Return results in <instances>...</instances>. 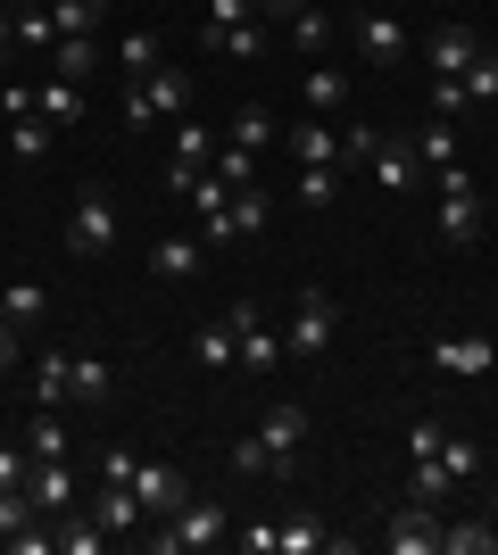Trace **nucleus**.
I'll list each match as a JSON object with an SVG mask.
<instances>
[{
	"label": "nucleus",
	"instance_id": "nucleus-1",
	"mask_svg": "<svg viewBox=\"0 0 498 555\" xmlns=\"http://www.w3.org/2000/svg\"><path fill=\"white\" fill-rule=\"evenodd\" d=\"M233 539V514L216 506V498H183V506L166 514V531H150L158 555H200V547H225Z\"/></svg>",
	"mask_w": 498,
	"mask_h": 555
},
{
	"label": "nucleus",
	"instance_id": "nucleus-2",
	"mask_svg": "<svg viewBox=\"0 0 498 555\" xmlns=\"http://www.w3.org/2000/svg\"><path fill=\"white\" fill-rule=\"evenodd\" d=\"M67 249H75V257H108V249H117V199H108L100 183L75 191V208H67Z\"/></svg>",
	"mask_w": 498,
	"mask_h": 555
},
{
	"label": "nucleus",
	"instance_id": "nucleus-3",
	"mask_svg": "<svg viewBox=\"0 0 498 555\" xmlns=\"http://www.w3.org/2000/svg\"><path fill=\"white\" fill-rule=\"evenodd\" d=\"M440 539H449V514L424 506V498H407V506L382 514V547L391 555H440Z\"/></svg>",
	"mask_w": 498,
	"mask_h": 555
},
{
	"label": "nucleus",
	"instance_id": "nucleus-4",
	"mask_svg": "<svg viewBox=\"0 0 498 555\" xmlns=\"http://www.w3.org/2000/svg\"><path fill=\"white\" fill-rule=\"evenodd\" d=\"M225 324H233V348H241V365L258 373V382H274V373H283V357H291V348H283V332L266 324V315H258L250 299H241L233 315H225Z\"/></svg>",
	"mask_w": 498,
	"mask_h": 555
},
{
	"label": "nucleus",
	"instance_id": "nucleus-5",
	"mask_svg": "<svg viewBox=\"0 0 498 555\" xmlns=\"http://www.w3.org/2000/svg\"><path fill=\"white\" fill-rule=\"evenodd\" d=\"M432 183H440V241H449V249L482 241V199H474V175H465V166H449V175H432Z\"/></svg>",
	"mask_w": 498,
	"mask_h": 555
},
{
	"label": "nucleus",
	"instance_id": "nucleus-6",
	"mask_svg": "<svg viewBox=\"0 0 498 555\" xmlns=\"http://www.w3.org/2000/svg\"><path fill=\"white\" fill-rule=\"evenodd\" d=\"M332 324H341V315H332L324 291H299V299H291V324H283V348H291V357H324Z\"/></svg>",
	"mask_w": 498,
	"mask_h": 555
},
{
	"label": "nucleus",
	"instance_id": "nucleus-7",
	"mask_svg": "<svg viewBox=\"0 0 498 555\" xmlns=\"http://www.w3.org/2000/svg\"><path fill=\"white\" fill-rule=\"evenodd\" d=\"M432 365L457 373V382H482V373H498V340L490 332H440V340H432Z\"/></svg>",
	"mask_w": 498,
	"mask_h": 555
},
{
	"label": "nucleus",
	"instance_id": "nucleus-8",
	"mask_svg": "<svg viewBox=\"0 0 498 555\" xmlns=\"http://www.w3.org/2000/svg\"><path fill=\"white\" fill-rule=\"evenodd\" d=\"M366 175H374L391 199H407V191L424 183V158H416V141H399V133H382L374 141V158H366Z\"/></svg>",
	"mask_w": 498,
	"mask_h": 555
},
{
	"label": "nucleus",
	"instance_id": "nucleus-9",
	"mask_svg": "<svg viewBox=\"0 0 498 555\" xmlns=\"http://www.w3.org/2000/svg\"><path fill=\"white\" fill-rule=\"evenodd\" d=\"M258 440L274 448V464H299V448H308V406H299V398H274V406H266V423H258Z\"/></svg>",
	"mask_w": 498,
	"mask_h": 555
},
{
	"label": "nucleus",
	"instance_id": "nucleus-10",
	"mask_svg": "<svg viewBox=\"0 0 498 555\" xmlns=\"http://www.w3.org/2000/svg\"><path fill=\"white\" fill-rule=\"evenodd\" d=\"M133 498H142V514H150V522H166V514H175V506H183V498H191V489H183V473H175V464H133Z\"/></svg>",
	"mask_w": 498,
	"mask_h": 555
},
{
	"label": "nucleus",
	"instance_id": "nucleus-11",
	"mask_svg": "<svg viewBox=\"0 0 498 555\" xmlns=\"http://www.w3.org/2000/svg\"><path fill=\"white\" fill-rule=\"evenodd\" d=\"M34 116H42L50 133H75V125H84V83H67V75H42V83H34Z\"/></svg>",
	"mask_w": 498,
	"mask_h": 555
},
{
	"label": "nucleus",
	"instance_id": "nucleus-12",
	"mask_svg": "<svg viewBox=\"0 0 498 555\" xmlns=\"http://www.w3.org/2000/svg\"><path fill=\"white\" fill-rule=\"evenodd\" d=\"M357 50H366L374 67H399V59H407L416 42H407V25H399V17H382V9H366V17H357Z\"/></svg>",
	"mask_w": 498,
	"mask_h": 555
},
{
	"label": "nucleus",
	"instance_id": "nucleus-13",
	"mask_svg": "<svg viewBox=\"0 0 498 555\" xmlns=\"http://www.w3.org/2000/svg\"><path fill=\"white\" fill-rule=\"evenodd\" d=\"M424 59H432V75H465L482 59V34L474 25H440V34L424 42Z\"/></svg>",
	"mask_w": 498,
	"mask_h": 555
},
{
	"label": "nucleus",
	"instance_id": "nucleus-14",
	"mask_svg": "<svg viewBox=\"0 0 498 555\" xmlns=\"http://www.w3.org/2000/svg\"><path fill=\"white\" fill-rule=\"evenodd\" d=\"M200 50L208 59H266V25H200Z\"/></svg>",
	"mask_w": 498,
	"mask_h": 555
},
{
	"label": "nucleus",
	"instance_id": "nucleus-15",
	"mask_svg": "<svg viewBox=\"0 0 498 555\" xmlns=\"http://www.w3.org/2000/svg\"><path fill=\"white\" fill-rule=\"evenodd\" d=\"M50 547H59V555H100V547H108V531H100V514H50Z\"/></svg>",
	"mask_w": 498,
	"mask_h": 555
},
{
	"label": "nucleus",
	"instance_id": "nucleus-16",
	"mask_svg": "<svg viewBox=\"0 0 498 555\" xmlns=\"http://www.w3.org/2000/svg\"><path fill=\"white\" fill-rule=\"evenodd\" d=\"M283 141H291V158H299V166H341V125H332V116H308V125L283 133Z\"/></svg>",
	"mask_w": 498,
	"mask_h": 555
},
{
	"label": "nucleus",
	"instance_id": "nucleus-17",
	"mask_svg": "<svg viewBox=\"0 0 498 555\" xmlns=\"http://www.w3.org/2000/svg\"><path fill=\"white\" fill-rule=\"evenodd\" d=\"M92 514H100V531H142V522H150L142 498H133V481H100Z\"/></svg>",
	"mask_w": 498,
	"mask_h": 555
},
{
	"label": "nucleus",
	"instance_id": "nucleus-18",
	"mask_svg": "<svg viewBox=\"0 0 498 555\" xmlns=\"http://www.w3.org/2000/svg\"><path fill=\"white\" fill-rule=\"evenodd\" d=\"M50 75L92 83V75H100V34H67V42H50Z\"/></svg>",
	"mask_w": 498,
	"mask_h": 555
},
{
	"label": "nucleus",
	"instance_id": "nucleus-19",
	"mask_svg": "<svg viewBox=\"0 0 498 555\" xmlns=\"http://www.w3.org/2000/svg\"><path fill=\"white\" fill-rule=\"evenodd\" d=\"M25 498H34V514H67V506H75L67 464H34V473H25Z\"/></svg>",
	"mask_w": 498,
	"mask_h": 555
},
{
	"label": "nucleus",
	"instance_id": "nucleus-20",
	"mask_svg": "<svg viewBox=\"0 0 498 555\" xmlns=\"http://www.w3.org/2000/svg\"><path fill=\"white\" fill-rule=\"evenodd\" d=\"M142 100H150V116H191V75L183 67L142 75Z\"/></svg>",
	"mask_w": 498,
	"mask_h": 555
},
{
	"label": "nucleus",
	"instance_id": "nucleus-21",
	"mask_svg": "<svg viewBox=\"0 0 498 555\" xmlns=\"http://www.w3.org/2000/svg\"><path fill=\"white\" fill-rule=\"evenodd\" d=\"M0 315H9L17 332H34L50 315V291H42V282H0Z\"/></svg>",
	"mask_w": 498,
	"mask_h": 555
},
{
	"label": "nucleus",
	"instance_id": "nucleus-22",
	"mask_svg": "<svg viewBox=\"0 0 498 555\" xmlns=\"http://www.w3.org/2000/svg\"><path fill=\"white\" fill-rule=\"evenodd\" d=\"M108 25V0H50V34L67 42V34H100Z\"/></svg>",
	"mask_w": 498,
	"mask_h": 555
},
{
	"label": "nucleus",
	"instance_id": "nucleus-23",
	"mask_svg": "<svg viewBox=\"0 0 498 555\" xmlns=\"http://www.w3.org/2000/svg\"><path fill=\"white\" fill-rule=\"evenodd\" d=\"M316 547H332V531L316 514H283V522H274V555H316Z\"/></svg>",
	"mask_w": 498,
	"mask_h": 555
},
{
	"label": "nucleus",
	"instance_id": "nucleus-24",
	"mask_svg": "<svg viewBox=\"0 0 498 555\" xmlns=\"http://www.w3.org/2000/svg\"><path fill=\"white\" fill-rule=\"evenodd\" d=\"M299 92H308V116H341V108H349V75H341V67H308Z\"/></svg>",
	"mask_w": 498,
	"mask_h": 555
},
{
	"label": "nucleus",
	"instance_id": "nucleus-25",
	"mask_svg": "<svg viewBox=\"0 0 498 555\" xmlns=\"http://www.w3.org/2000/svg\"><path fill=\"white\" fill-rule=\"evenodd\" d=\"M183 199H191V216H225L233 208V183L216 166H200V175H183Z\"/></svg>",
	"mask_w": 498,
	"mask_h": 555
},
{
	"label": "nucleus",
	"instance_id": "nucleus-26",
	"mask_svg": "<svg viewBox=\"0 0 498 555\" xmlns=\"http://www.w3.org/2000/svg\"><path fill=\"white\" fill-rule=\"evenodd\" d=\"M416 158H424V175H449V166H465V158H457V133H449V116H432L424 133H416Z\"/></svg>",
	"mask_w": 498,
	"mask_h": 555
},
{
	"label": "nucleus",
	"instance_id": "nucleus-27",
	"mask_svg": "<svg viewBox=\"0 0 498 555\" xmlns=\"http://www.w3.org/2000/svg\"><path fill=\"white\" fill-rule=\"evenodd\" d=\"M150 274L158 282H191L200 274V241H175V232H166L158 249H150Z\"/></svg>",
	"mask_w": 498,
	"mask_h": 555
},
{
	"label": "nucleus",
	"instance_id": "nucleus-28",
	"mask_svg": "<svg viewBox=\"0 0 498 555\" xmlns=\"http://www.w3.org/2000/svg\"><path fill=\"white\" fill-rule=\"evenodd\" d=\"M25 448H34V464H67V448H75V440H67V423L42 406V415L25 423Z\"/></svg>",
	"mask_w": 498,
	"mask_h": 555
},
{
	"label": "nucleus",
	"instance_id": "nucleus-29",
	"mask_svg": "<svg viewBox=\"0 0 498 555\" xmlns=\"http://www.w3.org/2000/svg\"><path fill=\"white\" fill-rule=\"evenodd\" d=\"M225 216H233V241H258V232H266V216H274V199H266L258 183H241V191H233V208H225Z\"/></svg>",
	"mask_w": 498,
	"mask_h": 555
},
{
	"label": "nucleus",
	"instance_id": "nucleus-30",
	"mask_svg": "<svg viewBox=\"0 0 498 555\" xmlns=\"http://www.w3.org/2000/svg\"><path fill=\"white\" fill-rule=\"evenodd\" d=\"M117 67L142 83V75H158V34L150 25H133V34H117Z\"/></svg>",
	"mask_w": 498,
	"mask_h": 555
},
{
	"label": "nucleus",
	"instance_id": "nucleus-31",
	"mask_svg": "<svg viewBox=\"0 0 498 555\" xmlns=\"http://www.w3.org/2000/svg\"><path fill=\"white\" fill-rule=\"evenodd\" d=\"M191 357L208 373H233L241 365V348H233V324H200V340H191Z\"/></svg>",
	"mask_w": 498,
	"mask_h": 555
},
{
	"label": "nucleus",
	"instance_id": "nucleus-32",
	"mask_svg": "<svg viewBox=\"0 0 498 555\" xmlns=\"http://www.w3.org/2000/svg\"><path fill=\"white\" fill-rule=\"evenodd\" d=\"M291 199H299V208H332V199H341V166H299Z\"/></svg>",
	"mask_w": 498,
	"mask_h": 555
},
{
	"label": "nucleus",
	"instance_id": "nucleus-33",
	"mask_svg": "<svg viewBox=\"0 0 498 555\" xmlns=\"http://www.w3.org/2000/svg\"><path fill=\"white\" fill-rule=\"evenodd\" d=\"M34 398H75V357L67 348H50L42 365H34Z\"/></svg>",
	"mask_w": 498,
	"mask_h": 555
},
{
	"label": "nucleus",
	"instance_id": "nucleus-34",
	"mask_svg": "<svg viewBox=\"0 0 498 555\" xmlns=\"http://www.w3.org/2000/svg\"><path fill=\"white\" fill-rule=\"evenodd\" d=\"M42 150H50V125H42V116H9V158L34 166Z\"/></svg>",
	"mask_w": 498,
	"mask_h": 555
},
{
	"label": "nucleus",
	"instance_id": "nucleus-35",
	"mask_svg": "<svg viewBox=\"0 0 498 555\" xmlns=\"http://www.w3.org/2000/svg\"><path fill=\"white\" fill-rule=\"evenodd\" d=\"M233 141H241V150H274V141H283V125H274V116H266L258 100H250V108L233 116Z\"/></svg>",
	"mask_w": 498,
	"mask_h": 555
},
{
	"label": "nucleus",
	"instance_id": "nucleus-36",
	"mask_svg": "<svg viewBox=\"0 0 498 555\" xmlns=\"http://www.w3.org/2000/svg\"><path fill=\"white\" fill-rule=\"evenodd\" d=\"M440 555H498V531H490V522H449Z\"/></svg>",
	"mask_w": 498,
	"mask_h": 555
},
{
	"label": "nucleus",
	"instance_id": "nucleus-37",
	"mask_svg": "<svg viewBox=\"0 0 498 555\" xmlns=\"http://www.w3.org/2000/svg\"><path fill=\"white\" fill-rule=\"evenodd\" d=\"M208 166H216V175H225L233 191H241V183H258V150H241V141H225V150H216Z\"/></svg>",
	"mask_w": 498,
	"mask_h": 555
},
{
	"label": "nucleus",
	"instance_id": "nucleus-38",
	"mask_svg": "<svg viewBox=\"0 0 498 555\" xmlns=\"http://www.w3.org/2000/svg\"><path fill=\"white\" fill-rule=\"evenodd\" d=\"M465 108H474V92H465V75H432V116H449V125H457Z\"/></svg>",
	"mask_w": 498,
	"mask_h": 555
},
{
	"label": "nucleus",
	"instance_id": "nucleus-39",
	"mask_svg": "<svg viewBox=\"0 0 498 555\" xmlns=\"http://www.w3.org/2000/svg\"><path fill=\"white\" fill-rule=\"evenodd\" d=\"M440 464H449V481H474V473H482V448L465 440V431H449V440H440Z\"/></svg>",
	"mask_w": 498,
	"mask_h": 555
},
{
	"label": "nucleus",
	"instance_id": "nucleus-40",
	"mask_svg": "<svg viewBox=\"0 0 498 555\" xmlns=\"http://www.w3.org/2000/svg\"><path fill=\"white\" fill-rule=\"evenodd\" d=\"M108 390H117L108 357H75V398H108Z\"/></svg>",
	"mask_w": 498,
	"mask_h": 555
},
{
	"label": "nucleus",
	"instance_id": "nucleus-41",
	"mask_svg": "<svg viewBox=\"0 0 498 555\" xmlns=\"http://www.w3.org/2000/svg\"><path fill=\"white\" fill-rule=\"evenodd\" d=\"M291 42H299V50L316 59V50L332 42V17H324V9H299V17H291Z\"/></svg>",
	"mask_w": 498,
	"mask_h": 555
},
{
	"label": "nucleus",
	"instance_id": "nucleus-42",
	"mask_svg": "<svg viewBox=\"0 0 498 555\" xmlns=\"http://www.w3.org/2000/svg\"><path fill=\"white\" fill-rule=\"evenodd\" d=\"M25 522H34V498H25V489H0V547H9Z\"/></svg>",
	"mask_w": 498,
	"mask_h": 555
},
{
	"label": "nucleus",
	"instance_id": "nucleus-43",
	"mask_svg": "<svg viewBox=\"0 0 498 555\" xmlns=\"http://www.w3.org/2000/svg\"><path fill=\"white\" fill-rule=\"evenodd\" d=\"M59 34H50V9H17V50H50Z\"/></svg>",
	"mask_w": 498,
	"mask_h": 555
},
{
	"label": "nucleus",
	"instance_id": "nucleus-44",
	"mask_svg": "<svg viewBox=\"0 0 498 555\" xmlns=\"http://www.w3.org/2000/svg\"><path fill=\"white\" fill-rule=\"evenodd\" d=\"M465 92H474V108H490V100H498V59H490V50L465 67Z\"/></svg>",
	"mask_w": 498,
	"mask_h": 555
},
{
	"label": "nucleus",
	"instance_id": "nucleus-45",
	"mask_svg": "<svg viewBox=\"0 0 498 555\" xmlns=\"http://www.w3.org/2000/svg\"><path fill=\"white\" fill-rule=\"evenodd\" d=\"M374 125H341V166H366V158H374Z\"/></svg>",
	"mask_w": 498,
	"mask_h": 555
},
{
	"label": "nucleus",
	"instance_id": "nucleus-46",
	"mask_svg": "<svg viewBox=\"0 0 498 555\" xmlns=\"http://www.w3.org/2000/svg\"><path fill=\"white\" fill-rule=\"evenodd\" d=\"M233 464H241V473H283V464H274V448H266L258 431H250V440H233Z\"/></svg>",
	"mask_w": 498,
	"mask_h": 555
},
{
	"label": "nucleus",
	"instance_id": "nucleus-47",
	"mask_svg": "<svg viewBox=\"0 0 498 555\" xmlns=\"http://www.w3.org/2000/svg\"><path fill=\"white\" fill-rule=\"evenodd\" d=\"M440 440H449L440 423H407V456H416V464H424V456H440Z\"/></svg>",
	"mask_w": 498,
	"mask_h": 555
},
{
	"label": "nucleus",
	"instance_id": "nucleus-48",
	"mask_svg": "<svg viewBox=\"0 0 498 555\" xmlns=\"http://www.w3.org/2000/svg\"><path fill=\"white\" fill-rule=\"evenodd\" d=\"M25 473H34V448H0V489H25Z\"/></svg>",
	"mask_w": 498,
	"mask_h": 555
},
{
	"label": "nucleus",
	"instance_id": "nucleus-49",
	"mask_svg": "<svg viewBox=\"0 0 498 555\" xmlns=\"http://www.w3.org/2000/svg\"><path fill=\"white\" fill-rule=\"evenodd\" d=\"M258 17V0H208V25H250Z\"/></svg>",
	"mask_w": 498,
	"mask_h": 555
},
{
	"label": "nucleus",
	"instance_id": "nucleus-50",
	"mask_svg": "<svg viewBox=\"0 0 498 555\" xmlns=\"http://www.w3.org/2000/svg\"><path fill=\"white\" fill-rule=\"evenodd\" d=\"M241 555H274V522H250V531H233Z\"/></svg>",
	"mask_w": 498,
	"mask_h": 555
},
{
	"label": "nucleus",
	"instance_id": "nucleus-51",
	"mask_svg": "<svg viewBox=\"0 0 498 555\" xmlns=\"http://www.w3.org/2000/svg\"><path fill=\"white\" fill-rule=\"evenodd\" d=\"M17 340H25V332H17V324H9V315H0V373L17 365Z\"/></svg>",
	"mask_w": 498,
	"mask_h": 555
},
{
	"label": "nucleus",
	"instance_id": "nucleus-52",
	"mask_svg": "<svg viewBox=\"0 0 498 555\" xmlns=\"http://www.w3.org/2000/svg\"><path fill=\"white\" fill-rule=\"evenodd\" d=\"M299 9H316V0H258V17H283V25L299 17Z\"/></svg>",
	"mask_w": 498,
	"mask_h": 555
},
{
	"label": "nucleus",
	"instance_id": "nucleus-53",
	"mask_svg": "<svg viewBox=\"0 0 498 555\" xmlns=\"http://www.w3.org/2000/svg\"><path fill=\"white\" fill-rule=\"evenodd\" d=\"M9 50H17V9L0 0V59H9Z\"/></svg>",
	"mask_w": 498,
	"mask_h": 555
},
{
	"label": "nucleus",
	"instance_id": "nucleus-54",
	"mask_svg": "<svg viewBox=\"0 0 498 555\" xmlns=\"http://www.w3.org/2000/svg\"><path fill=\"white\" fill-rule=\"evenodd\" d=\"M9 9H42V0H9Z\"/></svg>",
	"mask_w": 498,
	"mask_h": 555
}]
</instances>
